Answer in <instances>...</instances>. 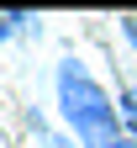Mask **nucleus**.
I'll return each instance as SVG.
<instances>
[{"instance_id":"obj_4","label":"nucleus","mask_w":137,"mask_h":148,"mask_svg":"<svg viewBox=\"0 0 137 148\" xmlns=\"http://www.w3.org/2000/svg\"><path fill=\"white\" fill-rule=\"evenodd\" d=\"M121 32H127V42L137 48V16H121Z\"/></svg>"},{"instance_id":"obj_5","label":"nucleus","mask_w":137,"mask_h":148,"mask_svg":"<svg viewBox=\"0 0 137 148\" xmlns=\"http://www.w3.org/2000/svg\"><path fill=\"white\" fill-rule=\"evenodd\" d=\"M116 148H137V138H121V143H116Z\"/></svg>"},{"instance_id":"obj_3","label":"nucleus","mask_w":137,"mask_h":148,"mask_svg":"<svg viewBox=\"0 0 137 148\" xmlns=\"http://www.w3.org/2000/svg\"><path fill=\"white\" fill-rule=\"evenodd\" d=\"M11 32H16V11H0V42H5Z\"/></svg>"},{"instance_id":"obj_1","label":"nucleus","mask_w":137,"mask_h":148,"mask_svg":"<svg viewBox=\"0 0 137 148\" xmlns=\"http://www.w3.org/2000/svg\"><path fill=\"white\" fill-rule=\"evenodd\" d=\"M53 90H58V111H63L69 132L79 138L85 148H116V143H121V116H116L111 95L90 79L85 64L63 58L58 74H53Z\"/></svg>"},{"instance_id":"obj_2","label":"nucleus","mask_w":137,"mask_h":148,"mask_svg":"<svg viewBox=\"0 0 137 148\" xmlns=\"http://www.w3.org/2000/svg\"><path fill=\"white\" fill-rule=\"evenodd\" d=\"M121 106H127V127H132V138H137V90H127Z\"/></svg>"}]
</instances>
